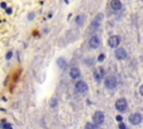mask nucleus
I'll return each mask as SVG.
<instances>
[{
  "label": "nucleus",
  "instance_id": "obj_5",
  "mask_svg": "<svg viewBox=\"0 0 143 129\" xmlns=\"http://www.w3.org/2000/svg\"><path fill=\"white\" fill-rule=\"evenodd\" d=\"M103 19H104L103 13H97V16L95 17V19L91 23V28H94V30L98 29V28H100L101 22H102V20H103Z\"/></svg>",
  "mask_w": 143,
  "mask_h": 129
},
{
  "label": "nucleus",
  "instance_id": "obj_6",
  "mask_svg": "<svg viewBox=\"0 0 143 129\" xmlns=\"http://www.w3.org/2000/svg\"><path fill=\"white\" fill-rule=\"evenodd\" d=\"M104 114L102 113V111H96L94 115H93V121L95 125H102L104 123Z\"/></svg>",
  "mask_w": 143,
  "mask_h": 129
},
{
  "label": "nucleus",
  "instance_id": "obj_13",
  "mask_svg": "<svg viewBox=\"0 0 143 129\" xmlns=\"http://www.w3.org/2000/svg\"><path fill=\"white\" fill-rule=\"evenodd\" d=\"M84 20H85V16L84 15H80V16L76 17L75 22H76L77 26H82V25H83V22H84Z\"/></svg>",
  "mask_w": 143,
  "mask_h": 129
},
{
  "label": "nucleus",
  "instance_id": "obj_2",
  "mask_svg": "<svg viewBox=\"0 0 143 129\" xmlns=\"http://www.w3.org/2000/svg\"><path fill=\"white\" fill-rule=\"evenodd\" d=\"M115 108H116V110L120 111V113H124L128 108L126 99H125V98H120V99H117L116 103H115Z\"/></svg>",
  "mask_w": 143,
  "mask_h": 129
},
{
  "label": "nucleus",
  "instance_id": "obj_25",
  "mask_svg": "<svg viewBox=\"0 0 143 129\" xmlns=\"http://www.w3.org/2000/svg\"><path fill=\"white\" fill-rule=\"evenodd\" d=\"M7 13H9V15L11 13V8H8V9H7Z\"/></svg>",
  "mask_w": 143,
  "mask_h": 129
},
{
  "label": "nucleus",
  "instance_id": "obj_4",
  "mask_svg": "<svg viewBox=\"0 0 143 129\" xmlns=\"http://www.w3.org/2000/svg\"><path fill=\"white\" fill-rule=\"evenodd\" d=\"M142 119H143L142 115H141V114H139V113L132 114L131 116H130V118H129L130 123H131L132 125H134V126H137V125L141 124V123H142Z\"/></svg>",
  "mask_w": 143,
  "mask_h": 129
},
{
  "label": "nucleus",
  "instance_id": "obj_1",
  "mask_svg": "<svg viewBox=\"0 0 143 129\" xmlns=\"http://www.w3.org/2000/svg\"><path fill=\"white\" fill-rule=\"evenodd\" d=\"M104 85H105V87L107 88V89H115L117 86V79H116V77L113 76V75H111V76H108L106 77V79H105L104 81Z\"/></svg>",
  "mask_w": 143,
  "mask_h": 129
},
{
  "label": "nucleus",
  "instance_id": "obj_10",
  "mask_svg": "<svg viewBox=\"0 0 143 129\" xmlns=\"http://www.w3.org/2000/svg\"><path fill=\"white\" fill-rule=\"evenodd\" d=\"M69 76L72 79H78V78L81 77V70L76 67H73L69 70Z\"/></svg>",
  "mask_w": 143,
  "mask_h": 129
},
{
  "label": "nucleus",
  "instance_id": "obj_12",
  "mask_svg": "<svg viewBox=\"0 0 143 129\" xmlns=\"http://www.w3.org/2000/svg\"><path fill=\"white\" fill-rule=\"evenodd\" d=\"M103 75H104V69H103V68H98V69L94 72V78H95V80L100 82V81L102 80V77H103Z\"/></svg>",
  "mask_w": 143,
  "mask_h": 129
},
{
  "label": "nucleus",
  "instance_id": "obj_19",
  "mask_svg": "<svg viewBox=\"0 0 143 129\" xmlns=\"http://www.w3.org/2000/svg\"><path fill=\"white\" fill-rule=\"evenodd\" d=\"M3 129H12L11 128V126H10V125L9 124H5V125H3V127H2Z\"/></svg>",
  "mask_w": 143,
  "mask_h": 129
},
{
  "label": "nucleus",
  "instance_id": "obj_24",
  "mask_svg": "<svg viewBox=\"0 0 143 129\" xmlns=\"http://www.w3.org/2000/svg\"><path fill=\"white\" fill-rule=\"evenodd\" d=\"M140 94H141L142 96H143V85H142V86L140 87Z\"/></svg>",
  "mask_w": 143,
  "mask_h": 129
},
{
  "label": "nucleus",
  "instance_id": "obj_23",
  "mask_svg": "<svg viewBox=\"0 0 143 129\" xmlns=\"http://www.w3.org/2000/svg\"><path fill=\"white\" fill-rule=\"evenodd\" d=\"M0 6H1V8H3V9L7 8V3L6 2H1V5H0Z\"/></svg>",
  "mask_w": 143,
  "mask_h": 129
},
{
  "label": "nucleus",
  "instance_id": "obj_3",
  "mask_svg": "<svg viewBox=\"0 0 143 129\" xmlns=\"http://www.w3.org/2000/svg\"><path fill=\"white\" fill-rule=\"evenodd\" d=\"M75 89L77 90V93H80V94H84V93H86V91L88 90V86H87V84L85 82V81H77L76 84H75Z\"/></svg>",
  "mask_w": 143,
  "mask_h": 129
},
{
  "label": "nucleus",
  "instance_id": "obj_21",
  "mask_svg": "<svg viewBox=\"0 0 143 129\" xmlns=\"http://www.w3.org/2000/svg\"><path fill=\"white\" fill-rule=\"evenodd\" d=\"M34 18H35V13H29V15H28V19L31 20V19H34Z\"/></svg>",
  "mask_w": 143,
  "mask_h": 129
},
{
  "label": "nucleus",
  "instance_id": "obj_17",
  "mask_svg": "<svg viewBox=\"0 0 143 129\" xmlns=\"http://www.w3.org/2000/svg\"><path fill=\"white\" fill-rule=\"evenodd\" d=\"M104 59H105V55H104V53H101V55L98 56V58H97V60H98L100 62L104 61Z\"/></svg>",
  "mask_w": 143,
  "mask_h": 129
},
{
  "label": "nucleus",
  "instance_id": "obj_9",
  "mask_svg": "<svg viewBox=\"0 0 143 129\" xmlns=\"http://www.w3.org/2000/svg\"><path fill=\"white\" fill-rule=\"evenodd\" d=\"M88 45H90V47L92 49H97L101 45V40L97 36H92L90 41H88Z\"/></svg>",
  "mask_w": 143,
  "mask_h": 129
},
{
  "label": "nucleus",
  "instance_id": "obj_16",
  "mask_svg": "<svg viewBox=\"0 0 143 129\" xmlns=\"http://www.w3.org/2000/svg\"><path fill=\"white\" fill-rule=\"evenodd\" d=\"M56 106H57V99H55V98H54V99H52V101H50V107L55 108Z\"/></svg>",
  "mask_w": 143,
  "mask_h": 129
},
{
  "label": "nucleus",
  "instance_id": "obj_14",
  "mask_svg": "<svg viewBox=\"0 0 143 129\" xmlns=\"http://www.w3.org/2000/svg\"><path fill=\"white\" fill-rule=\"evenodd\" d=\"M57 64H58V67H59V68L64 69V68H65V66L67 64V62H66V60L64 59L63 57H60V58L57 59Z\"/></svg>",
  "mask_w": 143,
  "mask_h": 129
},
{
  "label": "nucleus",
  "instance_id": "obj_15",
  "mask_svg": "<svg viewBox=\"0 0 143 129\" xmlns=\"http://www.w3.org/2000/svg\"><path fill=\"white\" fill-rule=\"evenodd\" d=\"M84 129H97L96 126H95V124L93 123H87L86 125H85V128Z\"/></svg>",
  "mask_w": 143,
  "mask_h": 129
},
{
  "label": "nucleus",
  "instance_id": "obj_20",
  "mask_svg": "<svg viewBox=\"0 0 143 129\" xmlns=\"http://www.w3.org/2000/svg\"><path fill=\"white\" fill-rule=\"evenodd\" d=\"M116 120L117 121H121V123H122V120H123V117H122L121 115H117V116H116Z\"/></svg>",
  "mask_w": 143,
  "mask_h": 129
},
{
  "label": "nucleus",
  "instance_id": "obj_8",
  "mask_svg": "<svg viewBox=\"0 0 143 129\" xmlns=\"http://www.w3.org/2000/svg\"><path fill=\"white\" fill-rule=\"evenodd\" d=\"M120 42H121V38L118 36H111L107 41L108 46H110L111 48H116V47H118Z\"/></svg>",
  "mask_w": 143,
  "mask_h": 129
},
{
  "label": "nucleus",
  "instance_id": "obj_11",
  "mask_svg": "<svg viewBox=\"0 0 143 129\" xmlns=\"http://www.w3.org/2000/svg\"><path fill=\"white\" fill-rule=\"evenodd\" d=\"M110 5H111V8L114 10H121V8H122L121 0H111Z\"/></svg>",
  "mask_w": 143,
  "mask_h": 129
},
{
  "label": "nucleus",
  "instance_id": "obj_18",
  "mask_svg": "<svg viewBox=\"0 0 143 129\" xmlns=\"http://www.w3.org/2000/svg\"><path fill=\"white\" fill-rule=\"evenodd\" d=\"M11 57H12V51H8V52H7V55H6V58L7 59H11Z\"/></svg>",
  "mask_w": 143,
  "mask_h": 129
},
{
  "label": "nucleus",
  "instance_id": "obj_22",
  "mask_svg": "<svg viewBox=\"0 0 143 129\" xmlns=\"http://www.w3.org/2000/svg\"><path fill=\"white\" fill-rule=\"evenodd\" d=\"M118 128H120V129H126V126H125V125H124L123 123H121V124H120V126H118Z\"/></svg>",
  "mask_w": 143,
  "mask_h": 129
},
{
  "label": "nucleus",
  "instance_id": "obj_7",
  "mask_svg": "<svg viewBox=\"0 0 143 129\" xmlns=\"http://www.w3.org/2000/svg\"><path fill=\"white\" fill-rule=\"evenodd\" d=\"M115 58H116L117 60H124V59H126V57H128V52H126V50H125L124 48H117L116 50H115Z\"/></svg>",
  "mask_w": 143,
  "mask_h": 129
}]
</instances>
